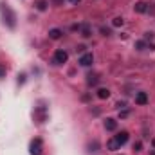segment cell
<instances>
[{"instance_id":"6","label":"cell","mask_w":155,"mask_h":155,"mask_svg":"<svg viewBox=\"0 0 155 155\" xmlns=\"http://www.w3.org/2000/svg\"><path fill=\"white\" fill-rule=\"evenodd\" d=\"M114 139H116L117 143H119V146L126 144V141H128V132H124V130H123V132H119V134H117Z\"/></svg>"},{"instance_id":"3","label":"cell","mask_w":155,"mask_h":155,"mask_svg":"<svg viewBox=\"0 0 155 155\" xmlns=\"http://www.w3.org/2000/svg\"><path fill=\"white\" fill-rule=\"evenodd\" d=\"M29 152H31V155H41V141L40 139H33L31 141Z\"/></svg>"},{"instance_id":"2","label":"cell","mask_w":155,"mask_h":155,"mask_svg":"<svg viewBox=\"0 0 155 155\" xmlns=\"http://www.w3.org/2000/svg\"><path fill=\"white\" fill-rule=\"evenodd\" d=\"M67 60H69V54L63 49H58L54 52V63L56 65H63V63H67Z\"/></svg>"},{"instance_id":"21","label":"cell","mask_w":155,"mask_h":155,"mask_svg":"<svg viewBox=\"0 0 155 155\" xmlns=\"http://www.w3.org/2000/svg\"><path fill=\"white\" fill-rule=\"evenodd\" d=\"M101 33H103L105 36H108V35H110V29H107V27H101Z\"/></svg>"},{"instance_id":"14","label":"cell","mask_w":155,"mask_h":155,"mask_svg":"<svg viewBox=\"0 0 155 155\" xmlns=\"http://www.w3.org/2000/svg\"><path fill=\"white\" fill-rule=\"evenodd\" d=\"M123 24H124V20H123L121 16H117V18H114V20H112V25H114V27H121Z\"/></svg>"},{"instance_id":"12","label":"cell","mask_w":155,"mask_h":155,"mask_svg":"<svg viewBox=\"0 0 155 155\" xmlns=\"http://www.w3.org/2000/svg\"><path fill=\"white\" fill-rule=\"evenodd\" d=\"M107 148H108V150H119L121 146H119V143H117L116 139H110V141L107 143Z\"/></svg>"},{"instance_id":"17","label":"cell","mask_w":155,"mask_h":155,"mask_svg":"<svg viewBox=\"0 0 155 155\" xmlns=\"http://www.w3.org/2000/svg\"><path fill=\"white\" fill-rule=\"evenodd\" d=\"M36 7H38L40 11H45V9H47V2H45V0H40L38 4H36Z\"/></svg>"},{"instance_id":"18","label":"cell","mask_w":155,"mask_h":155,"mask_svg":"<svg viewBox=\"0 0 155 155\" xmlns=\"http://www.w3.org/2000/svg\"><path fill=\"white\" fill-rule=\"evenodd\" d=\"M97 146H99V144H97V143L94 141V143H92V144L88 146V152H94V153H96V152H97Z\"/></svg>"},{"instance_id":"11","label":"cell","mask_w":155,"mask_h":155,"mask_svg":"<svg viewBox=\"0 0 155 155\" xmlns=\"http://www.w3.org/2000/svg\"><path fill=\"white\" fill-rule=\"evenodd\" d=\"M134 9H135L137 13H146V9H148V7H146V4H144V2H137V4L134 5Z\"/></svg>"},{"instance_id":"8","label":"cell","mask_w":155,"mask_h":155,"mask_svg":"<svg viewBox=\"0 0 155 155\" xmlns=\"http://www.w3.org/2000/svg\"><path fill=\"white\" fill-rule=\"evenodd\" d=\"M105 128H107L108 132H114V130L117 128V121L116 119H112V117H108V119L105 121Z\"/></svg>"},{"instance_id":"1","label":"cell","mask_w":155,"mask_h":155,"mask_svg":"<svg viewBox=\"0 0 155 155\" xmlns=\"http://www.w3.org/2000/svg\"><path fill=\"white\" fill-rule=\"evenodd\" d=\"M0 11H2L4 15H7V18H4V22H7V25H9V27L13 29V27H15V20H16L15 13H13V11H11V9L7 7V5H4V4L0 5Z\"/></svg>"},{"instance_id":"16","label":"cell","mask_w":155,"mask_h":155,"mask_svg":"<svg viewBox=\"0 0 155 155\" xmlns=\"http://www.w3.org/2000/svg\"><path fill=\"white\" fill-rule=\"evenodd\" d=\"M81 36H85V38L90 36V27H88V25H83V27H81Z\"/></svg>"},{"instance_id":"23","label":"cell","mask_w":155,"mask_h":155,"mask_svg":"<svg viewBox=\"0 0 155 155\" xmlns=\"http://www.w3.org/2000/svg\"><path fill=\"white\" fill-rule=\"evenodd\" d=\"M119 116H121V117H126V116H128V112H126V110H123V112H119Z\"/></svg>"},{"instance_id":"13","label":"cell","mask_w":155,"mask_h":155,"mask_svg":"<svg viewBox=\"0 0 155 155\" xmlns=\"http://www.w3.org/2000/svg\"><path fill=\"white\" fill-rule=\"evenodd\" d=\"M88 79H87V83H88V85H96V83H97V81H99V78H97V74H88Z\"/></svg>"},{"instance_id":"7","label":"cell","mask_w":155,"mask_h":155,"mask_svg":"<svg viewBox=\"0 0 155 155\" xmlns=\"http://www.w3.org/2000/svg\"><path fill=\"white\" fill-rule=\"evenodd\" d=\"M135 103H137V105H146V103H148V94H146V92H137Z\"/></svg>"},{"instance_id":"15","label":"cell","mask_w":155,"mask_h":155,"mask_svg":"<svg viewBox=\"0 0 155 155\" xmlns=\"http://www.w3.org/2000/svg\"><path fill=\"white\" fill-rule=\"evenodd\" d=\"M135 49H137V51H144V49H146V41H143V40L135 41Z\"/></svg>"},{"instance_id":"10","label":"cell","mask_w":155,"mask_h":155,"mask_svg":"<svg viewBox=\"0 0 155 155\" xmlns=\"http://www.w3.org/2000/svg\"><path fill=\"white\" fill-rule=\"evenodd\" d=\"M108 96H110V90L108 88H99L97 90V97L99 99H108Z\"/></svg>"},{"instance_id":"24","label":"cell","mask_w":155,"mask_h":155,"mask_svg":"<svg viewBox=\"0 0 155 155\" xmlns=\"http://www.w3.org/2000/svg\"><path fill=\"white\" fill-rule=\"evenodd\" d=\"M69 2H72V4H78V2H79V0H69Z\"/></svg>"},{"instance_id":"22","label":"cell","mask_w":155,"mask_h":155,"mask_svg":"<svg viewBox=\"0 0 155 155\" xmlns=\"http://www.w3.org/2000/svg\"><path fill=\"white\" fill-rule=\"evenodd\" d=\"M24 81H25V76H24V74H22V76H18V83H24Z\"/></svg>"},{"instance_id":"26","label":"cell","mask_w":155,"mask_h":155,"mask_svg":"<svg viewBox=\"0 0 155 155\" xmlns=\"http://www.w3.org/2000/svg\"><path fill=\"white\" fill-rule=\"evenodd\" d=\"M152 144H153V148H155V139H153V141H152Z\"/></svg>"},{"instance_id":"4","label":"cell","mask_w":155,"mask_h":155,"mask_svg":"<svg viewBox=\"0 0 155 155\" xmlns=\"http://www.w3.org/2000/svg\"><path fill=\"white\" fill-rule=\"evenodd\" d=\"M92 61H94L92 52H85V54L79 58V65H81V67H88V65H92Z\"/></svg>"},{"instance_id":"19","label":"cell","mask_w":155,"mask_h":155,"mask_svg":"<svg viewBox=\"0 0 155 155\" xmlns=\"http://www.w3.org/2000/svg\"><path fill=\"white\" fill-rule=\"evenodd\" d=\"M141 148H143V144H141V141H137V143H134V150H135V152H141Z\"/></svg>"},{"instance_id":"9","label":"cell","mask_w":155,"mask_h":155,"mask_svg":"<svg viewBox=\"0 0 155 155\" xmlns=\"http://www.w3.org/2000/svg\"><path fill=\"white\" fill-rule=\"evenodd\" d=\"M61 35H63V33H61L60 29H51V31H49V38L51 40H60Z\"/></svg>"},{"instance_id":"25","label":"cell","mask_w":155,"mask_h":155,"mask_svg":"<svg viewBox=\"0 0 155 155\" xmlns=\"http://www.w3.org/2000/svg\"><path fill=\"white\" fill-rule=\"evenodd\" d=\"M52 2H54V4H60V2H61V0H52Z\"/></svg>"},{"instance_id":"20","label":"cell","mask_w":155,"mask_h":155,"mask_svg":"<svg viewBox=\"0 0 155 155\" xmlns=\"http://www.w3.org/2000/svg\"><path fill=\"white\" fill-rule=\"evenodd\" d=\"M4 76H5V67L0 63V78H4Z\"/></svg>"},{"instance_id":"5","label":"cell","mask_w":155,"mask_h":155,"mask_svg":"<svg viewBox=\"0 0 155 155\" xmlns=\"http://www.w3.org/2000/svg\"><path fill=\"white\" fill-rule=\"evenodd\" d=\"M45 117H47L45 108H43V107H38V108L35 110V119H36L38 123H43V121H45Z\"/></svg>"}]
</instances>
